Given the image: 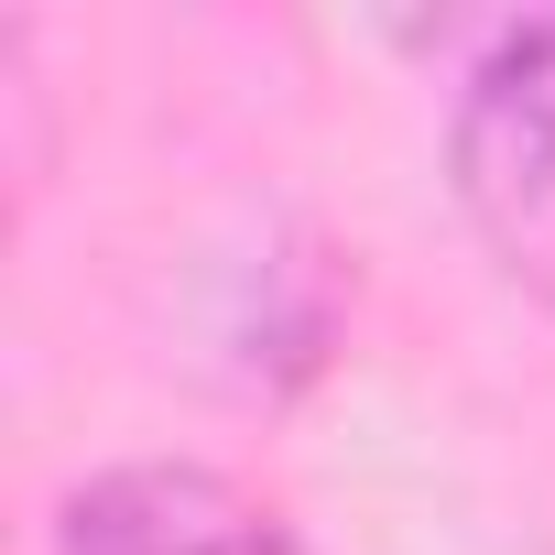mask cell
<instances>
[{"label": "cell", "instance_id": "cell-1", "mask_svg": "<svg viewBox=\"0 0 555 555\" xmlns=\"http://www.w3.org/2000/svg\"><path fill=\"white\" fill-rule=\"evenodd\" d=\"M447 185L501 272L555 284V12L501 23L447 109Z\"/></svg>", "mask_w": 555, "mask_h": 555}, {"label": "cell", "instance_id": "cell-2", "mask_svg": "<svg viewBox=\"0 0 555 555\" xmlns=\"http://www.w3.org/2000/svg\"><path fill=\"white\" fill-rule=\"evenodd\" d=\"M44 555H317V544L284 522V501L240 490L207 457H120L55 501Z\"/></svg>", "mask_w": 555, "mask_h": 555}]
</instances>
